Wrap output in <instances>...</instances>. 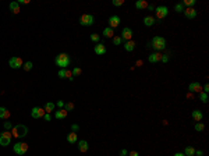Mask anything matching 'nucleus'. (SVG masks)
<instances>
[{
  "label": "nucleus",
  "mask_w": 209,
  "mask_h": 156,
  "mask_svg": "<svg viewBox=\"0 0 209 156\" xmlns=\"http://www.w3.org/2000/svg\"><path fill=\"white\" fill-rule=\"evenodd\" d=\"M197 3V0H184V3L183 6H188V7H193L194 4Z\"/></svg>",
  "instance_id": "c9c22d12"
},
{
  "label": "nucleus",
  "mask_w": 209,
  "mask_h": 156,
  "mask_svg": "<svg viewBox=\"0 0 209 156\" xmlns=\"http://www.w3.org/2000/svg\"><path fill=\"white\" fill-rule=\"evenodd\" d=\"M13 149H14V153L22 156L28 152V144H25V142H17L16 145L13 146Z\"/></svg>",
  "instance_id": "20e7f679"
},
{
  "label": "nucleus",
  "mask_w": 209,
  "mask_h": 156,
  "mask_svg": "<svg viewBox=\"0 0 209 156\" xmlns=\"http://www.w3.org/2000/svg\"><path fill=\"white\" fill-rule=\"evenodd\" d=\"M204 130H205V124H204V123H201V121L195 123V131L201 132V131H204Z\"/></svg>",
  "instance_id": "cd10ccee"
},
{
  "label": "nucleus",
  "mask_w": 209,
  "mask_h": 156,
  "mask_svg": "<svg viewBox=\"0 0 209 156\" xmlns=\"http://www.w3.org/2000/svg\"><path fill=\"white\" fill-rule=\"evenodd\" d=\"M34 67V63L32 61H27V63H24V66H22V68L25 71H31Z\"/></svg>",
  "instance_id": "c85d7f7f"
},
{
  "label": "nucleus",
  "mask_w": 209,
  "mask_h": 156,
  "mask_svg": "<svg viewBox=\"0 0 209 156\" xmlns=\"http://www.w3.org/2000/svg\"><path fill=\"white\" fill-rule=\"evenodd\" d=\"M45 109L43 108H38V106H35V108H32V110H31V116H32V118H41L45 116Z\"/></svg>",
  "instance_id": "1a4fd4ad"
},
{
  "label": "nucleus",
  "mask_w": 209,
  "mask_h": 156,
  "mask_svg": "<svg viewBox=\"0 0 209 156\" xmlns=\"http://www.w3.org/2000/svg\"><path fill=\"white\" fill-rule=\"evenodd\" d=\"M9 117H10V112H9V109L0 108V118H4V120H7Z\"/></svg>",
  "instance_id": "393cba45"
},
{
  "label": "nucleus",
  "mask_w": 209,
  "mask_h": 156,
  "mask_svg": "<svg viewBox=\"0 0 209 156\" xmlns=\"http://www.w3.org/2000/svg\"><path fill=\"white\" fill-rule=\"evenodd\" d=\"M135 7L138 10H145L148 7V1L146 0H138V1H135Z\"/></svg>",
  "instance_id": "4be33fe9"
},
{
  "label": "nucleus",
  "mask_w": 209,
  "mask_h": 156,
  "mask_svg": "<svg viewBox=\"0 0 209 156\" xmlns=\"http://www.w3.org/2000/svg\"><path fill=\"white\" fill-rule=\"evenodd\" d=\"M9 9H10V11L13 13V14H18V13L21 11V9H20V4H18V1H11L10 4H9Z\"/></svg>",
  "instance_id": "dca6fc26"
},
{
  "label": "nucleus",
  "mask_w": 209,
  "mask_h": 156,
  "mask_svg": "<svg viewBox=\"0 0 209 156\" xmlns=\"http://www.w3.org/2000/svg\"><path fill=\"white\" fill-rule=\"evenodd\" d=\"M43 117H45V120H46V121H52V116H50V113H45V116H43Z\"/></svg>",
  "instance_id": "79ce46f5"
},
{
  "label": "nucleus",
  "mask_w": 209,
  "mask_h": 156,
  "mask_svg": "<svg viewBox=\"0 0 209 156\" xmlns=\"http://www.w3.org/2000/svg\"><path fill=\"white\" fill-rule=\"evenodd\" d=\"M103 36H106V38H113L114 36V31H113L110 27H107L103 29Z\"/></svg>",
  "instance_id": "a878e982"
},
{
  "label": "nucleus",
  "mask_w": 209,
  "mask_h": 156,
  "mask_svg": "<svg viewBox=\"0 0 209 156\" xmlns=\"http://www.w3.org/2000/svg\"><path fill=\"white\" fill-rule=\"evenodd\" d=\"M9 66H10L11 68H14V70H17V68H21L22 66V59L21 57H18V56H14V57H11L10 60H9Z\"/></svg>",
  "instance_id": "0eeeda50"
},
{
  "label": "nucleus",
  "mask_w": 209,
  "mask_h": 156,
  "mask_svg": "<svg viewBox=\"0 0 209 156\" xmlns=\"http://www.w3.org/2000/svg\"><path fill=\"white\" fill-rule=\"evenodd\" d=\"M133 29L128 27L123 28V31H121V35H120V38L123 39V41H131V38H133Z\"/></svg>",
  "instance_id": "9d476101"
},
{
  "label": "nucleus",
  "mask_w": 209,
  "mask_h": 156,
  "mask_svg": "<svg viewBox=\"0 0 209 156\" xmlns=\"http://www.w3.org/2000/svg\"><path fill=\"white\" fill-rule=\"evenodd\" d=\"M91 41L93 43H99V41H101V36H99L98 33H92V35H91Z\"/></svg>",
  "instance_id": "473e14b6"
},
{
  "label": "nucleus",
  "mask_w": 209,
  "mask_h": 156,
  "mask_svg": "<svg viewBox=\"0 0 209 156\" xmlns=\"http://www.w3.org/2000/svg\"><path fill=\"white\" fill-rule=\"evenodd\" d=\"M191 117H193L194 120L198 123V121H201V120L204 118V114H202V112H201V110H194L193 113H191Z\"/></svg>",
  "instance_id": "a211bd4d"
},
{
  "label": "nucleus",
  "mask_w": 209,
  "mask_h": 156,
  "mask_svg": "<svg viewBox=\"0 0 209 156\" xmlns=\"http://www.w3.org/2000/svg\"><path fill=\"white\" fill-rule=\"evenodd\" d=\"M160 57H162V54L159 53V52H155V53L149 54V57H148V61L153 64V63H158V61H160Z\"/></svg>",
  "instance_id": "f3484780"
},
{
  "label": "nucleus",
  "mask_w": 209,
  "mask_h": 156,
  "mask_svg": "<svg viewBox=\"0 0 209 156\" xmlns=\"http://www.w3.org/2000/svg\"><path fill=\"white\" fill-rule=\"evenodd\" d=\"M120 22H121V20H120V17L118 16H112L110 18H109V27L112 28H117L118 25H120Z\"/></svg>",
  "instance_id": "f8f14e48"
},
{
  "label": "nucleus",
  "mask_w": 209,
  "mask_h": 156,
  "mask_svg": "<svg viewBox=\"0 0 209 156\" xmlns=\"http://www.w3.org/2000/svg\"><path fill=\"white\" fill-rule=\"evenodd\" d=\"M73 109H74V103H73V102L64 103V110H66V112H71Z\"/></svg>",
  "instance_id": "7c9ffc66"
},
{
  "label": "nucleus",
  "mask_w": 209,
  "mask_h": 156,
  "mask_svg": "<svg viewBox=\"0 0 209 156\" xmlns=\"http://www.w3.org/2000/svg\"><path fill=\"white\" fill-rule=\"evenodd\" d=\"M199 100H201L202 103L208 102V93H205V92H199Z\"/></svg>",
  "instance_id": "c756f323"
},
{
  "label": "nucleus",
  "mask_w": 209,
  "mask_h": 156,
  "mask_svg": "<svg viewBox=\"0 0 209 156\" xmlns=\"http://www.w3.org/2000/svg\"><path fill=\"white\" fill-rule=\"evenodd\" d=\"M67 141H68L70 144H77L78 142V135H77V132H70L68 135H67Z\"/></svg>",
  "instance_id": "412c9836"
},
{
  "label": "nucleus",
  "mask_w": 209,
  "mask_h": 156,
  "mask_svg": "<svg viewBox=\"0 0 209 156\" xmlns=\"http://www.w3.org/2000/svg\"><path fill=\"white\" fill-rule=\"evenodd\" d=\"M11 128H13V124H11L10 121H6L4 123V130L7 131V130H11Z\"/></svg>",
  "instance_id": "a19ab883"
},
{
  "label": "nucleus",
  "mask_w": 209,
  "mask_h": 156,
  "mask_svg": "<svg viewBox=\"0 0 209 156\" xmlns=\"http://www.w3.org/2000/svg\"><path fill=\"white\" fill-rule=\"evenodd\" d=\"M54 108H56V105H54L53 102H46L45 103V112L46 113H52L54 110Z\"/></svg>",
  "instance_id": "b1692460"
},
{
  "label": "nucleus",
  "mask_w": 209,
  "mask_h": 156,
  "mask_svg": "<svg viewBox=\"0 0 209 156\" xmlns=\"http://www.w3.org/2000/svg\"><path fill=\"white\" fill-rule=\"evenodd\" d=\"M11 134H13V137H16V138H24V137H27V134H28V127L24 125V124L13 125Z\"/></svg>",
  "instance_id": "f03ea898"
},
{
  "label": "nucleus",
  "mask_w": 209,
  "mask_h": 156,
  "mask_svg": "<svg viewBox=\"0 0 209 156\" xmlns=\"http://www.w3.org/2000/svg\"><path fill=\"white\" fill-rule=\"evenodd\" d=\"M112 4L118 7V6H123L124 4V0H112Z\"/></svg>",
  "instance_id": "e433bc0d"
},
{
  "label": "nucleus",
  "mask_w": 209,
  "mask_h": 156,
  "mask_svg": "<svg viewBox=\"0 0 209 156\" xmlns=\"http://www.w3.org/2000/svg\"><path fill=\"white\" fill-rule=\"evenodd\" d=\"M89 149V145H88V142L86 141H78V151L80 152H86Z\"/></svg>",
  "instance_id": "aec40b11"
},
{
  "label": "nucleus",
  "mask_w": 209,
  "mask_h": 156,
  "mask_svg": "<svg viewBox=\"0 0 209 156\" xmlns=\"http://www.w3.org/2000/svg\"><path fill=\"white\" fill-rule=\"evenodd\" d=\"M188 89H190V93H193V92H202V86L199 82H191L190 85H188Z\"/></svg>",
  "instance_id": "2eb2a0df"
},
{
  "label": "nucleus",
  "mask_w": 209,
  "mask_h": 156,
  "mask_svg": "<svg viewBox=\"0 0 209 156\" xmlns=\"http://www.w3.org/2000/svg\"><path fill=\"white\" fill-rule=\"evenodd\" d=\"M56 106H57L59 109L64 108V102H63V100H57V103H56Z\"/></svg>",
  "instance_id": "37998d69"
},
{
  "label": "nucleus",
  "mask_w": 209,
  "mask_h": 156,
  "mask_svg": "<svg viewBox=\"0 0 209 156\" xmlns=\"http://www.w3.org/2000/svg\"><path fill=\"white\" fill-rule=\"evenodd\" d=\"M195 155L197 156H204V152L202 151H195Z\"/></svg>",
  "instance_id": "de8ad7c7"
},
{
  "label": "nucleus",
  "mask_w": 209,
  "mask_h": 156,
  "mask_svg": "<svg viewBox=\"0 0 209 156\" xmlns=\"http://www.w3.org/2000/svg\"><path fill=\"white\" fill-rule=\"evenodd\" d=\"M93 52L98 54V56H102V54H105L106 53V46L103 45V43H96L95 45V48H93Z\"/></svg>",
  "instance_id": "ddd939ff"
},
{
  "label": "nucleus",
  "mask_w": 209,
  "mask_h": 156,
  "mask_svg": "<svg viewBox=\"0 0 209 156\" xmlns=\"http://www.w3.org/2000/svg\"><path fill=\"white\" fill-rule=\"evenodd\" d=\"M158 20H156L153 16H145L144 17V25L145 27H152V25H155Z\"/></svg>",
  "instance_id": "4468645a"
},
{
  "label": "nucleus",
  "mask_w": 209,
  "mask_h": 156,
  "mask_svg": "<svg viewBox=\"0 0 209 156\" xmlns=\"http://www.w3.org/2000/svg\"><path fill=\"white\" fill-rule=\"evenodd\" d=\"M185 156H194L195 155V149H194L193 146H187L185 149H184V152H183Z\"/></svg>",
  "instance_id": "bb28decb"
},
{
  "label": "nucleus",
  "mask_w": 209,
  "mask_h": 156,
  "mask_svg": "<svg viewBox=\"0 0 209 156\" xmlns=\"http://www.w3.org/2000/svg\"><path fill=\"white\" fill-rule=\"evenodd\" d=\"M173 156H185V155H184L183 152H177V153H174V155H173Z\"/></svg>",
  "instance_id": "8fccbe9b"
},
{
  "label": "nucleus",
  "mask_w": 209,
  "mask_h": 156,
  "mask_svg": "<svg viewBox=\"0 0 209 156\" xmlns=\"http://www.w3.org/2000/svg\"><path fill=\"white\" fill-rule=\"evenodd\" d=\"M71 131H73V132L80 131V125H78V124H71Z\"/></svg>",
  "instance_id": "ea45409f"
},
{
  "label": "nucleus",
  "mask_w": 209,
  "mask_h": 156,
  "mask_svg": "<svg viewBox=\"0 0 209 156\" xmlns=\"http://www.w3.org/2000/svg\"><path fill=\"white\" fill-rule=\"evenodd\" d=\"M124 49H126L127 52H133L135 49V42L134 41H127V42L124 43Z\"/></svg>",
  "instance_id": "5701e85b"
},
{
  "label": "nucleus",
  "mask_w": 209,
  "mask_h": 156,
  "mask_svg": "<svg viewBox=\"0 0 209 156\" xmlns=\"http://www.w3.org/2000/svg\"><path fill=\"white\" fill-rule=\"evenodd\" d=\"M174 10H176L177 13H183V11H184V6H183V3H177V4L174 6Z\"/></svg>",
  "instance_id": "72a5a7b5"
},
{
  "label": "nucleus",
  "mask_w": 209,
  "mask_h": 156,
  "mask_svg": "<svg viewBox=\"0 0 209 156\" xmlns=\"http://www.w3.org/2000/svg\"><path fill=\"white\" fill-rule=\"evenodd\" d=\"M167 46L166 39L163 36H153L152 41H151V48H153L156 52H160V50H165Z\"/></svg>",
  "instance_id": "f257e3e1"
},
{
  "label": "nucleus",
  "mask_w": 209,
  "mask_h": 156,
  "mask_svg": "<svg viewBox=\"0 0 209 156\" xmlns=\"http://www.w3.org/2000/svg\"><path fill=\"white\" fill-rule=\"evenodd\" d=\"M128 156H139V153L137 151H131V152H128Z\"/></svg>",
  "instance_id": "49530a36"
},
{
  "label": "nucleus",
  "mask_w": 209,
  "mask_h": 156,
  "mask_svg": "<svg viewBox=\"0 0 209 156\" xmlns=\"http://www.w3.org/2000/svg\"><path fill=\"white\" fill-rule=\"evenodd\" d=\"M93 22H95V18L92 14H82L80 18V24L84 27H91L93 25Z\"/></svg>",
  "instance_id": "39448f33"
},
{
  "label": "nucleus",
  "mask_w": 209,
  "mask_h": 156,
  "mask_svg": "<svg viewBox=\"0 0 209 156\" xmlns=\"http://www.w3.org/2000/svg\"><path fill=\"white\" fill-rule=\"evenodd\" d=\"M54 63H56V66H59L60 68H67L70 64V56L67 53H60L59 56H56Z\"/></svg>",
  "instance_id": "7ed1b4c3"
},
{
  "label": "nucleus",
  "mask_w": 209,
  "mask_h": 156,
  "mask_svg": "<svg viewBox=\"0 0 209 156\" xmlns=\"http://www.w3.org/2000/svg\"><path fill=\"white\" fill-rule=\"evenodd\" d=\"M184 16H185V18H188V20H193V18H195L197 17V14H198V11L195 10L194 7H188V9H184Z\"/></svg>",
  "instance_id": "9b49d317"
},
{
  "label": "nucleus",
  "mask_w": 209,
  "mask_h": 156,
  "mask_svg": "<svg viewBox=\"0 0 209 156\" xmlns=\"http://www.w3.org/2000/svg\"><path fill=\"white\" fill-rule=\"evenodd\" d=\"M66 70H67V68H60L59 73H57V76H59L60 78H66Z\"/></svg>",
  "instance_id": "4c0bfd02"
},
{
  "label": "nucleus",
  "mask_w": 209,
  "mask_h": 156,
  "mask_svg": "<svg viewBox=\"0 0 209 156\" xmlns=\"http://www.w3.org/2000/svg\"><path fill=\"white\" fill-rule=\"evenodd\" d=\"M11 134L10 131H4V132H1L0 134V145L1 146H9L11 144Z\"/></svg>",
  "instance_id": "423d86ee"
},
{
  "label": "nucleus",
  "mask_w": 209,
  "mask_h": 156,
  "mask_svg": "<svg viewBox=\"0 0 209 156\" xmlns=\"http://www.w3.org/2000/svg\"><path fill=\"white\" fill-rule=\"evenodd\" d=\"M121 43H123V39L120 38V36H113V45L118 46V45H121Z\"/></svg>",
  "instance_id": "2f4dec72"
},
{
  "label": "nucleus",
  "mask_w": 209,
  "mask_h": 156,
  "mask_svg": "<svg viewBox=\"0 0 209 156\" xmlns=\"http://www.w3.org/2000/svg\"><path fill=\"white\" fill-rule=\"evenodd\" d=\"M169 59H170V57H169V54H162V57H160V61L162 63H165V64H166L167 61H169Z\"/></svg>",
  "instance_id": "58836bf2"
},
{
  "label": "nucleus",
  "mask_w": 209,
  "mask_h": 156,
  "mask_svg": "<svg viewBox=\"0 0 209 156\" xmlns=\"http://www.w3.org/2000/svg\"><path fill=\"white\" fill-rule=\"evenodd\" d=\"M155 10H156V18H159V20H163L169 14V9L166 6H158Z\"/></svg>",
  "instance_id": "6e6552de"
},
{
  "label": "nucleus",
  "mask_w": 209,
  "mask_h": 156,
  "mask_svg": "<svg viewBox=\"0 0 209 156\" xmlns=\"http://www.w3.org/2000/svg\"><path fill=\"white\" fill-rule=\"evenodd\" d=\"M128 155V151H127V149H121V151H120V156H127Z\"/></svg>",
  "instance_id": "a18cd8bd"
},
{
  "label": "nucleus",
  "mask_w": 209,
  "mask_h": 156,
  "mask_svg": "<svg viewBox=\"0 0 209 156\" xmlns=\"http://www.w3.org/2000/svg\"><path fill=\"white\" fill-rule=\"evenodd\" d=\"M146 9L152 11V10H155V6H153V4H148V7H146Z\"/></svg>",
  "instance_id": "09e8293b"
},
{
  "label": "nucleus",
  "mask_w": 209,
  "mask_h": 156,
  "mask_svg": "<svg viewBox=\"0 0 209 156\" xmlns=\"http://www.w3.org/2000/svg\"><path fill=\"white\" fill-rule=\"evenodd\" d=\"M202 92H205V93H208L209 92V85L208 84H205V85L202 86Z\"/></svg>",
  "instance_id": "c03bdc74"
},
{
  "label": "nucleus",
  "mask_w": 209,
  "mask_h": 156,
  "mask_svg": "<svg viewBox=\"0 0 209 156\" xmlns=\"http://www.w3.org/2000/svg\"><path fill=\"white\" fill-rule=\"evenodd\" d=\"M67 113H68V112H66L64 109H59V110L54 113V117L57 118V120H63V118L67 117Z\"/></svg>",
  "instance_id": "6ab92c4d"
},
{
  "label": "nucleus",
  "mask_w": 209,
  "mask_h": 156,
  "mask_svg": "<svg viewBox=\"0 0 209 156\" xmlns=\"http://www.w3.org/2000/svg\"><path fill=\"white\" fill-rule=\"evenodd\" d=\"M71 73H73V77H77V76H80L81 73H82V70H81L80 67H75V68H73V71H71Z\"/></svg>",
  "instance_id": "f704fd0d"
}]
</instances>
